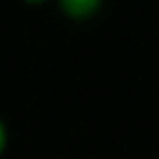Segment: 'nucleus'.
I'll use <instances>...</instances> for the list:
<instances>
[{"instance_id": "obj_1", "label": "nucleus", "mask_w": 159, "mask_h": 159, "mask_svg": "<svg viewBox=\"0 0 159 159\" xmlns=\"http://www.w3.org/2000/svg\"><path fill=\"white\" fill-rule=\"evenodd\" d=\"M57 5L62 7V12L67 17H72V20H87V17H92L99 10L102 0H57Z\"/></svg>"}, {"instance_id": "obj_2", "label": "nucleus", "mask_w": 159, "mask_h": 159, "mask_svg": "<svg viewBox=\"0 0 159 159\" xmlns=\"http://www.w3.org/2000/svg\"><path fill=\"white\" fill-rule=\"evenodd\" d=\"M5 147H7V129H5V122L0 119V157H2Z\"/></svg>"}, {"instance_id": "obj_3", "label": "nucleus", "mask_w": 159, "mask_h": 159, "mask_svg": "<svg viewBox=\"0 0 159 159\" xmlns=\"http://www.w3.org/2000/svg\"><path fill=\"white\" fill-rule=\"evenodd\" d=\"M27 5H42V2H47V0H25Z\"/></svg>"}]
</instances>
